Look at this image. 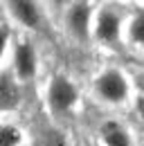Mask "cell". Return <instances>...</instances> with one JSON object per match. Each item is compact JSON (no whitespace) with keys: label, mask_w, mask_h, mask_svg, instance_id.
<instances>
[{"label":"cell","mask_w":144,"mask_h":146,"mask_svg":"<svg viewBox=\"0 0 144 146\" xmlns=\"http://www.w3.org/2000/svg\"><path fill=\"white\" fill-rule=\"evenodd\" d=\"M92 94L104 106H110V108L124 106L131 99V79L119 68H106L95 76Z\"/></svg>","instance_id":"1"},{"label":"cell","mask_w":144,"mask_h":146,"mask_svg":"<svg viewBox=\"0 0 144 146\" xmlns=\"http://www.w3.org/2000/svg\"><path fill=\"white\" fill-rule=\"evenodd\" d=\"M124 25L126 16L122 9H117L115 5H101L97 7L92 20V40L106 50H117L119 45H124Z\"/></svg>","instance_id":"2"},{"label":"cell","mask_w":144,"mask_h":146,"mask_svg":"<svg viewBox=\"0 0 144 146\" xmlns=\"http://www.w3.org/2000/svg\"><path fill=\"white\" fill-rule=\"evenodd\" d=\"M45 104H47V110L56 117L72 112L79 104V90H77L74 81L68 79L65 74L50 76V81L45 86Z\"/></svg>","instance_id":"3"},{"label":"cell","mask_w":144,"mask_h":146,"mask_svg":"<svg viewBox=\"0 0 144 146\" xmlns=\"http://www.w3.org/2000/svg\"><path fill=\"white\" fill-rule=\"evenodd\" d=\"M95 5L90 2H68L63 9V27L79 43H86L92 38V20H95Z\"/></svg>","instance_id":"4"},{"label":"cell","mask_w":144,"mask_h":146,"mask_svg":"<svg viewBox=\"0 0 144 146\" xmlns=\"http://www.w3.org/2000/svg\"><path fill=\"white\" fill-rule=\"evenodd\" d=\"M11 72L16 74L20 83H27L36 79L38 74V52L32 45V40L20 38L14 45V54H11Z\"/></svg>","instance_id":"5"},{"label":"cell","mask_w":144,"mask_h":146,"mask_svg":"<svg viewBox=\"0 0 144 146\" xmlns=\"http://www.w3.org/2000/svg\"><path fill=\"white\" fill-rule=\"evenodd\" d=\"M7 11L25 29H34L36 32V29L43 27V7L38 2H32V0H14V2H7Z\"/></svg>","instance_id":"6"},{"label":"cell","mask_w":144,"mask_h":146,"mask_svg":"<svg viewBox=\"0 0 144 146\" xmlns=\"http://www.w3.org/2000/svg\"><path fill=\"white\" fill-rule=\"evenodd\" d=\"M124 45L137 56H144V7H135L124 25Z\"/></svg>","instance_id":"7"},{"label":"cell","mask_w":144,"mask_h":146,"mask_svg":"<svg viewBox=\"0 0 144 146\" xmlns=\"http://www.w3.org/2000/svg\"><path fill=\"white\" fill-rule=\"evenodd\" d=\"M20 101H23V92L16 74L11 72V68L0 70V115L14 112L20 106Z\"/></svg>","instance_id":"8"},{"label":"cell","mask_w":144,"mask_h":146,"mask_svg":"<svg viewBox=\"0 0 144 146\" xmlns=\"http://www.w3.org/2000/svg\"><path fill=\"white\" fill-rule=\"evenodd\" d=\"M97 135H99L101 146H135L133 144L131 130H128L122 121H117V119H106V121H101Z\"/></svg>","instance_id":"9"},{"label":"cell","mask_w":144,"mask_h":146,"mask_svg":"<svg viewBox=\"0 0 144 146\" xmlns=\"http://www.w3.org/2000/svg\"><path fill=\"white\" fill-rule=\"evenodd\" d=\"M34 146H70V144H68V137L61 128H56L54 124H43L36 130Z\"/></svg>","instance_id":"10"},{"label":"cell","mask_w":144,"mask_h":146,"mask_svg":"<svg viewBox=\"0 0 144 146\" xmlns=\"http://www.w3.org/2000/svg\"><path fill=\"white\" fill-rule=\"evenodd\" d=\"M0 146H23V130L14 124L0 121Z\"/></svg>","instance_id":"11"},{"label":"cell","mask_w":144,"mask_h":146,"mask_svg":"<svg viewBox=\"0 0 144 146\" xmlns=\"http://www.w3.org/2000/svg\"><path fill=\"white\" fill-rule=\"evenodd\" d=\"M9 36H11L9 27H7V25H0V63H2L5 52H7V47H9Z\"/></svg>","instance_id":"12"},{"label":"cell","mask_w":144,"mask_h":146,"mask_svg":"<svg viewBox=\"0 0 144 146\" xmlns=\"http://www.w3.org/2000/svg\"><path fill=\"white\" fill-rule=\"evenodd\" d=\"M133 106H135V112H137V117H140V119L144 121V94H137V97H135Z\"/></svg>","instance_id":"13"}]
</instances>
